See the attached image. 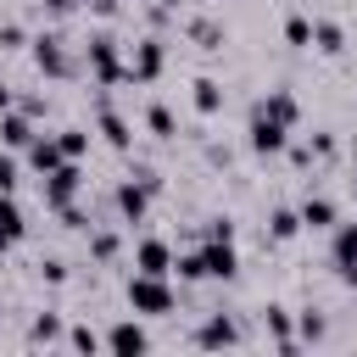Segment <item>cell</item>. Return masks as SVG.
<instances>
[{
  "instance_id": "6da1fadb",
  "label": "cell",
  "mask_w": 357,
  "mask_h": 357,
  "mask_svg": "<svg viewBox=\"0 0 357 357\" xmlns=\"http://www.w3.org/2000/svg\"><path fill=\"white\" fill-rule=\"evenodd\" d=\"M128 307L156 318V312H167V307H173V290L162 284V273H134V279H128Z\"/></svg>"
},
{
  "instance_id": "7a4b0ae2",
  "label": "cell",
  "mask_w": 357,
  "mask_h": 357,
  "mask_svg": "<svg viewBox=\"0 0 357 357\" xmlns=\"http://www.w3.org/2000/svg\"><path fill=\"white\" fill-rule=\"evenodd\" d=\"M89 67H95L100 84H123L128 78V67H117V39L112 33H95L89 39Z\"/></svg>"
},
{
  "instance_id": "3957f363",
  "label": "cell",
  "mask_w": 357,
  "mask_h": 357,
  "mask_svg": "<svg viewBox=\"0 0 357 357\" xmlns=\"http://www.w3.org/2000/svg\"><path fill=\"white\" fill-rule=\"evenodd\" d=\"M156 184H162L156 173H139L134 184H117V212H123L128 223H139V218H145V201H151V190H156Z\"/></svg>"
},
{
  "instance_id": "277c9868",
  "label": "cell",
  "mask_w": 357,
  "mask_h": 357,
  "mask_svg": "<svg viewBox=\"0 0 357 357\" xmlns=\"http://www.w3.org/2000/svg\"><path fill=\"white\" fill-rule=\"evenodd\" d=\"M329 257H335V273H340L346 284H357V223H335Z\"/></svg>"
},
{
  "instance_id": "5b68a950",
  "label": "cell",
  "mask_w": 357,
  "mask_h": 357,
  "mask_svg": "<svg viewBox=\"0 0 357 357\" xmlns=\"http://www.w3.org/2000/svg\"><path fill=\"white\" fill-rule=\"evenodd\" d=\"M284 134H290L284 123H273L268 112H251V151H262V156L268 151H284Z\"/></svg>"
},
{
  "instance_id": "8992f818",
  "label": "cell",
  "mask_w": 357,
  "mask_h": 357,
  "mask_svg": "<svg viewBox=\"0 0 357 357\" xmlns=\"http://www.w3.org/2000/svg\"><path fill=\"white\" fill-rule=\"evenodd\" d=\"M73 190H78V162L67 156L56 173H45V201H50V206H67V201H73Z\"/></svg>"
},
{
  "instance_id": "52a82bcc",
  "label": "cell",
  "mask_w": 357,
  "mask_h": 357,
  "mask_svg": "<svg viewBox=\"0 0 357 357\" xmlns=\"http://www.w3.org/2000/svg\"><path fill=\"white\" fill-rule=\"evenodd\" d=\"M33 61H39L50 78H67V73H73V61H67L61 39H50V33H39V39H33Z\"/></svg>"
},
{
  "instance_id": "ba28073f",
  "label": "cell",
  "mask_w": 357,
  "mask_h": 357,
  "mask_svg": "<svg viewBox=\"0 0 357 357\" xmlns=\"http://www.w3.org/2000/svg\"><path fill=\"white\" fill-rule=\"evenodd\" d=\"M134 262H139V273H173V251H167V240H139V251H134Z\"/></svg>"
},
{
  "instance_id": "9c48e42d",
  "label": "cell",
  "mask_w": 357,
  "mask_h": 357,
  "mask_svg": "<svg viewBox=\"0 0 357 357\" xmlns=\"http://www.w3.org/2000/svg\"><path fill=\"white\" fill-rule=\"evenodd\" d=\"M201 257H206V279H234V268H240L234 262V240H206Z\"/></svg>"
},
{
  "instance_id": "30bf717a",
  "label": "cell",
  "mask_w": 357,
  "mask_h": 357,
  "mask_svg": "<svg viewBox=\"0 0 357 357\" xmlns=\"http://www.w3.org/2000/svg\"><path fill=\"white\" fill-rule=\"evenodd\" d=\"M156 73H162V39H139L134 61H128V78H156Z\"/></svg>"
},
{
  "instance_id": "8fae6325",
  "label": "cell",
  "mask_w": 357,
  "mask_h": 357,
  "mask_svg": "<svg viewBox=\"0 0 357 357\" xmlns=\"http://www.w3.org/2000/svg\"><path fill=\"white\" fill-rule=\"evenodd\" d=\"M301 223H307V229H335V223H340V212H335V201H329V195H307Z\"/></svg>"
},
{
  "instance_id": "7c38bea8",
  "label": "cell",
  "mask_w": 357,
  "mask_h": 357,
  "mask_svg": "<svg viewBox=\"0 0 357 357\" xmlns=\"http://www.w3.org/2000/svg\"><path fill=\"white\" fill-rule=\"evenodd\" d=\"M0 139H6V145H33L39 134H33L28 112H6V117H0Z\"/></svg>"
},
{
  "instance_id": "4fadbf2b",
  "label": "cell",
  "mask_w": 357,
  "mask_h": 357,
  "mask_svg": "<svg viewBox=\"0 0 357 357\" xmlns=\"http://www.w3.org/2000/svg\"><path fill=\"white\" fill-rule=\"evenodd\" d=\"M28 162H33L39 173H56V167L67 162V151H61V139H33V145H28Z\"/></svg>"
},
{
  "instance_id": "5bb4252c",
  "label": "cell",
  "mask_w": 357,
  "mask_h": 357,
  "mask_svg": "<svg viewBox=\"0 0 357 357\" xmlns=\"http://www.w3.org/2000/svg\"><path fill=\"white\" fill-rule=\"evenodd\" d=\"M257 112H268L273 123H284V128H290V123H296V95H290V89H273L268 100H257Z\"/></svg>"
},
{
  "instance_id": "9a60e30c",
  "label": "cell",
  "mask_w": 357,
  "mask_h": 357,
  "mask_svg": "<svg viewBox=\"0 0 357 357\" xmlns=\"http://www.w3.org/2000/svg\"><path fill=\"white\" fill-rule=\"evenodd\" d=\"M106 346H112V351H145L151 340H145V329H139V324H112Z\"/></svg>"
},
{
  "instance_id": "2e32d148",
  "label": "cell",
  "mask_w": 357,
  "mask_h": 357,
  "mask_svg": "<svg viewBox=\"0 0 357 357\" xmlns=\"http://www.w3.org/2000/svg\"><path fill=\"white\" fill-rule=\"evenodd\" d=\"M195 340H201V346H234V340H240V329H234L229 318H206Z\"/></svg>"
},
{
  "instance_id": "e0dca14e",
  "label": "cell",
  "mask_w": 357,
  "mask_h": 357,
  "mask_svg": "<svg viewBox=\"0 0 357 357\" xmlns=\"http://www.w3.org/2000/svg\"><path fill=\"white\" fill-rule=\"evenodd\" d=\"M11 240H22V212H17L11 195H0V251H6Z\"/></svg>"
},
{
  "instance_id": "ac0fdd59",
  "label": "cell",
  "mask_w": 357,
  "mask_h": 357,
  "mask_svg": "<svg viewBox=\"0 0 357 357\" xmlns=\"http://www.w3.org/2000/svg\"><path fill=\"white\" fill-rule=\"evenodd\" d=\"M312 45H318L324 56H335V50L346 45V33H340V22H312Z\"/></svg>"
},
{
  "instance_id": "d6986e66",
  "label": "cell",
  "mask_w": 357,
  "mask_h": 357,
  "mask_svg": "<svg viewBox=\"0 0 357 357\" xmlns=\"http://www.w3.org/2000/svg\"><path fill=\"white\" fill-rule=\"evenodd\" d=\"M190 39H195L201 50H218V45H223V28L206 22V17H195V22H190Z\"/></svg>"
},
{
  "instance_id": "ffe728a7",
  "label": "cell",
  "mask_w": 357,
  "mask_h": 357,
  "mask_svg": "<svg viewBox=\"0 0 357 357\" xmlns=\"http://www.w3.org/2000/svg\"><path fill=\"white\" fill-rule=\"evenodd\" d=\"M218 106H223V89H218L212 78H195V112H206V117H212Z\"/></svg>"
},
{
  "instance_id": "44dd1931",
  "label": "cell",
  "mask_w": 357,
  "mask_h": 357,
  "mask_svg": "<svg viewBox=\"0 0 357 357\" xmlns=\"http://www.w3.org/2000/svg\"><path fill=\"white\" fill-rule=\"evenodd\" d=\"M100 134H106L112 145H128V123H123V117H117L106 100H100Z\"/></svg>"
},
{
  "instance_id": "7402d4cb",
  "label": "cell",
  "mask_w": 357,
  "mask_h": 357,
  "mask_svg": "<svg viewBox=\"0 0 357 357\" xmlns=\"http://www.w3.org/2000/svg\"><path fill=\"white\" fill-rule=\"evenodd\" d=\"M268 229H273V240H290V234L301 229V212H290V206H279V212L268 218Z\"/></svg>"
},
{
  "instance_id": "603a6c76",
  "label": "cell",
  "mask_w": 357,
  "mask_h": 357,
  "mask_svg": "<svg viewBox=\"0 0 357 357\" xmlns=\"http://www.w3.org/2000/svg\"><path fill=\"white\" fill-rule=\"evenodd\" d=\"M268 329H273L279 351H290V346H296V340H290V318H284V307H268Z\"/></svg>"
},
{
  "instance_id": "cb8c5ba5",
  "label": "cell",
  "mask_w": 357,
  "mask_h": 357,
  "mask_svg": "<svg viewBox=\"0 0 357 357\" xmlns=\"http://www.w3.org/2000/svg\"><path fill=\"white\" fill-rule=\"evenodd\" d=\"M145 123H151V134L173 139V112H167V106H151V112H145Z\"/></svg>"
},
{
  "instance_id": "d4e9b609",
  "label": "cell",
  "mask_w": 357,
  "mask_h": 357,
  "mask_svg": "<svg viewBox=\"0 0 357 357\" xmlns=\"http://www.w3.org/2000/svg\"><path fill=\"white\" fill-rule=\"evenodd\" d=\"M56 139H61V151H67L73 162H78V156H84V145H89V134H84V128H61Z\"/></svg>"
},
{
  "instance_id": "484cf974",
  "label": "cell",
  "mask_w": 357,
  "mask_h": 357,
  "mask_svg": "<svg viewBox=\"0 0 357 357\" xmlns=\"http://www.w3.org/2000/svg\"><path fill=\"white\" fill-rule=\"evenodd\" d=\"M173 268H178L184 279H206V257H201V251H184V257H178Z\"/></svg>"
},
{
  "instance_id": "4316f807",
  "label": "cell",
  "mask_w": 357,
  "mask_h": 357,
  "mask_svg": "<svg viewBox=\"0 0 357 357\" xmlns=\"http://www.w3.org/2000/svg\"><path fill=\"white\" fill-rule=\"evenodd\" d=\"M284 39H290V45H312V22H307V17H290V22H284Z\"/></svg>"
},
{
  "instance_id": "83f0119b",
  "label": "cell",
  "mask_w": 357,
  "mask_h": 357,
  "mask_svg": "<svg viewBox=\"0 0 357 357\" xmlns=\"http://www.w3.org/2000/svg\"><path fill=\"white\" fill-rule=\"evenodd\" d=\"M39 273H45L50 284H61V279H67V262H61V257H45V262H39Z\"/></svg>"
},
{
  "instance_id": "f1b7e54d",
  "label": "cell",
  "mask_w": 357,
  "mask_h": 357,
  "mask_svg": "<svg viewBox=\"0 0 357 357\" xmlns=\"http://www.w3.org/2000/svg\"><path fill=\"white\" fill-rule=\"evenodd\" d=\"M11 184H17V162L0 151V195H11Z\"/></svg>"
},
{
  "instance_id": "f546056e",
  "label": "cell",
  "mask_w": 357,
  "mask_h": 357,
  "mask_svg": "<svg viewBox=\"0 0 357 357\" xmlns=\"http://www.w3.org/2000/svg\"><path fill=\"white\" fill-rule=\"evenodd\" d=\"M95 257L112 262V257H117V234H95Z\"/></svg>"
},
{
  "instance_id": "4dcf8cb0",
  "label": "cell",
  "mask_w": 357,
  "mask_h": 357,
  "mask_svg": "<svg viewBox=\"0 0 357 357\" xmlns=\"http://www.w3.org/2000/svg\"><path fill=\"white\" fill-rule=\"evenodd\" d=\"M56 335H61V324H56V318H50V312H45V318H39V324H33V340H56Z\"/></svg>"
},
{
  "instance_id": "1f68e13d",
  "label": "cell",
  "mask_w": 357,
  "mask_h": 357,
  "mask_svg": "<svg viewBox=\"0 0 357 357\" xmlns=\"http://www.w3.org/2000/svg\"><path fill=\"white\" fill-rule=\"evenodd\" d=\"M73 346H78V351H95L100 335H95V329H73Z\"/></svg>"
},
{
  "instance_id": "d6a6232c",
  "label": "cell",
  "mask_w": 357,
  "mask_h": 357,
  "mask_svg": "<svg viewBox=\"0 0 357 357\" xmlns=\"http://www.w3.org/2000/svg\"><path fill=\"white\" fill-rule=\"evenodd\" d=\"M301 335H307V340H324V318L307 312V318H301Z\"/></svg>"
},
{
  "instance_id": "836d02e7",
  "label": "cell",
  "mask_w": 357,
  "mask_h": 357,
  "mask_svg": "<svg viewBox=\"0 0 357 357\" xmlns=\"http://www.w3.org/2000/svg\"><path fill=\"white\" fill-rule=\"evenodd\" d=\"M45 6H50V11H73L78 0H45Z\"/></svg>"
},
{
  "instance_id": "e575fe53",
  "label": "cell",
  "mask_w": 357,
  "mask_h": 357,
  "mask_svg": "<svg viewBox=\"0 0 357 357\" xmlns=\"http://www.w3.org/2000/svg\"><path fill=\"white\" fill-rule=\"evenodd\" d=\"M0 112H11V89L6 84H0Z\"/></svg>"
},
{
  "instance_id": "d590c367",
  "label": "cell",
  "mask_w": 357,
  "mask_h": 357,
  "mask_svg": "<svg viewBox=\"0 0 357 357\" xmlns=\"http://www.w3.org/2000/svg\"><path fill=\"white\" fill-rule=\"evenodd\" d=\"M351 184H357V162H351Z\"/></svg>"
}]
</instances>
